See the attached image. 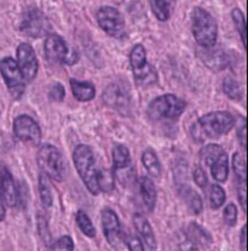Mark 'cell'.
<instances>
[{
	"mask_svg": "<svg viewBox=\"0 0 248 251\" xmlns=\"http://www.w3.org/2000/svg\"><path fill=\"white\" fill-rule=\"evenodd\" d=\"M102 226L109 244L116 245L121 239V226L116 212L109 207L102 210Z\"/></svg>",
	"mask_w": 248,
	"mask_h": 251,
	"instance_id": "13",
	"label": "cell"
},
{
	"mask_svg": "<svg viewBox=\"0 0 248 251\" xmlns=\"http://www.w3.org/2000/svg\"><path fill=\"white\" fill-rule=\"evenodd\" d=\"M97 22L108 35L121 38L125 33V21L120 11L115 7L103 6L97 12Z\"/></svg>",
	"mask_w": 248,
	"mask_h": 251,
	"instance_id": "10",
	"label": "cell"
},
{
	"mask_svg": "<svg viewBox=\"0 0 248 251\" xmlns=\"http://www.w3.org/2000/svg\"><path fill=\"white\" fill-rule=\"evenodd\" d=\"M212 177L218 182H225L227 175H229V159L226 153L224 152L211 166Z\"/></svg>",
	"mask_w": 248,
	"mask_h": 251,
	"instance_id": "23",
	"label": "cell"
},
{
	"mask_svg": "<svg viewBox=\"0 0 248 251\" xmlns=\"http://www.w3.org/2000/svg\"><path fill=\"white\" fill-rule=\"evenodd\" d=\"M113 173L131 168V155L126 146L117 145L113 150Z\"/></svg>",
	"mask_w": 248,
	"mask_h": 251,
	"instance_id": "21",
	"label": "cell"
},
{
	"mask_svg": "<svg viewBox=\"0 0 248 251\" xmlns=\"http://www.w3.org/2000/svg\"><path fill=\"white\" fill-rule=\"evenodd\" d=\"M39 192H40V198H42L43 204L45 206H51L52 205V193H51L50 183H48L47 176L44 173L40 175L39 178Z\"/></svg>",
	"mask_w": 248,
	"mask_h": 251,
	"instance_id": "28",
	"label": "cell"
},
{
	"mask_svg": "<svg viewBox=\"0 0 248 251\" xmlns=\"http://www.w3.org/2000/svg\"><path fill=\"white\" fill-rule=\"evenodd\" d=\"M237 136H239V140H240V143H241L242 148L244 150H246V122H242V126L240 127L239 130H237Z\"/></svg>",
	"mask_w": 248,
	"mask_h": 251,
	"instance_id": "41",
	"label": "cell"
},
{
	"mask_svg": "<svg viewBox=\"0 0 248 251\" xmlns=\"http://www.w3.org/2000/svg\"><path fill=\"white\" fill-rule=\"evenodd\" d=\"M45 56L53 65H74L78 62L76 51L69 49L63 38L57 34H48L44 44Z\"/></svg>",
	"mask_w": 248,
	"mask_h": 251,
	"instance_id": "6",
	"label": "cell"
},
{
	"mask_svg": "<svg viewBox=\"0 0 248 251\" xmlns=\"http://www.w3.org/2000/svg\"><path fill=\"white\" fill-rule=\"evenodd\" d=\"M76 224H78L79 228H80L81 232L89 238H93L96 235V228H94L93 224L91 222L90 217L85 214L84 211H78L76 212Z\"/></svg>",
	"mask_w": 248,
	"mask_h": 251,
	"instance_id": "27",
	"label": "cell"
},
{
	"mask_svg": "<svg viewBox=\"0 0 248 251\" xmlns=\"http://www.w3.org/2000/svg\"><path fill=\"white\" fill-rule=\"evenodd\" d=\"M191 21V29L196 43L204 49L213 48L218 38V25L214 17L203 7H195Z\"/></svg>",
	"mask_w": 248,
	"mask_h": 251,
	"instance_id": "2",
	"label": "cell"
},
{
	"mask_svg": "<svg viewBox=\"0 0 248 251\" xmlns=\"http://www.w3.org/2000/svg\"><path fill=\"white\" fill-rule=\"evenodd\" d=\"M38 164L47 177L62 181L66 173V164L60 151L52 145H45L38 152Z\"/></svg>",
	"mask_w": 248,
	"mask_h": 251,
	"instance_id": "5",
	"label": "cell"
},
{
	"mask_svg": "<svg viewBox=\"0 0 248 251\" xmlns=\"http://www.w3.org/2000/svg\"><path fill=\"white\" fill-rule=\"evenodd\" d=\"M142 163L144 165V168L147 169L148 174L152 177L158 178L161 175V164L158 160L157 153L152 150V148H148L144 151L142 155Z\"/></svg>",
	"mask_w": 248,
	"mask_h": 251,
	"instance_id": "22",
	"label": "cell"
},
{
	"mask_svg": "<svg viewBox=\"0 0 248 251\" xmlns=\"http://www.w3.org/2000/svg\"><path fill=\"white\" fill-rule=\"evenodd\" d=\"M65 96H66L65 88H63V86L61 85V84L56 83V84H53L52 86H51L50 92H48V97H50V99L52 100V101L61 102V101H63Z\"/></svg>",
	"mask_w": 248,
	"mask_h": 251,
	"instance_id": "38",
	"label": "cell"
},
{
	"mask_svg": "<svg viewBox=\"0 0 248 251\" xmlns=\"http://www.w3.org/2000/svg\"><path fill=\"white\" fill-rule=\"evenodd\" d=\"M234 125L235 119L229 112H211L193 125L191 135L196 142H203L207 138H217L227 134Z\"/></svg>",
	"mask_w": 248,
	"mask_h": 251,
	"instance_id": "1",
	"label": "cell"
},
{
	"mask_svg": "<svg viewBox=\"0 0 248 251\" xmlns=\"http://www.w3.org/2000/svg\"><path fill=\"white\" fill-rule=\"evenodd\" d=\"M223 90L227 97H230L234 101H240L241 99V89L239 83L232 78H226L223 84Z\"/></svg>",
	"mask_w": 248,
	"mask_h": 251,
	"instance_id": "31",
	"label": "cell"
},
{
	"mask_svg": "<svg viewBox=\"0 0 248 251\" xmlns=\"http://www.w3.org/2000/svg\"><path fill=\"white\" fill-rule=\"evenodd\" d=\"M225 201V192L218 184H212L209 191V203L213 209H219Z\"/></svg>",
	"mask_w": 248,
	"mask_h": 251,
	"instance_id": "29",
	"label": "cell"
},
{
	"mask_svg": "<svg viewBox=\"0 0 248 251\" xmlns=\"http://www.w3.org/2000/svg\"><path fill=\"white\" fill-rule=\"evenodd\" d=\"M15 136L23 142H32L38 145L42 140V130L39 125L28 115H20L14 122Z\"/></svg>",
	"mask_w": 248,
	"mask_h": 251,
	"instance_id": "12",
	"label": "cell"
},
{
	"mask_svg": "<svg viewBox=\"0 0 248 251\" xmlns=\"http://www.w3.org/2000/svg\"><path fill=\"white\" fill-rule=\"evenodd\" d=\"M150 6L158 21H167L171 16V6L168 0H150Z\"/></svg>",
	"mask_w": 248,
	"mask_h": 251,
	"instance_id": "25",
	"label": "cell"
},
{
	"mask_svg": "<svg viewBox=\"0 0 248 251\" xmlns=\"http://www.w3.org/2000/svg\"><path fill=\"white\" fill-rule=\"evenodd\" d=\"M50 251H74V242L69 235L58 238L53 244H51Z\"/></svg>",
	"mask_w": 248,
	"mask_h": 251,
	"instance_id": "34",
	"label": "cell"
},
{
	"mask_svg": "<svg viewBox=\"0 0 248 251\" xmlns=\"http://www.w3.org/2000/svg\"><path fill=\"white\" fill-rule=\"evenodd\" d=\"M114 174L111 171H97V182H98L99 191L109 192L114 187Z\"/></svg>",
	"mask_w": 248,
	"mask_h": 251,
	"instance_id": "30",
	"label": "cell"
},
{
	"mask_svg": "<svg viewBox=\"0 0 248 251\" xmlns=\"http://www.w3.org/2000/svg\"><path fill=\"white\" fill-rule=\"evenodd\" d=\"M180 193L189 207L194 211V214H201L203 212V201H201V197L199 196L198 192L186 187V188L181 189Z\"/></svg>",
	"mask_w": 248,
	"mask_h": 251,
	"instance_id": "24",
	"label": "cell"
},
{
	"mask_svg": "<svg viewBox=\"0 0 248 251\" xmlns=\"http://www.w3.org/2000/svg\"><path fill=\"white\" fill-rule=\"evenodd\" d=\"M21 30L28 37L43 38L51 34V25L47 17L39 9L29 7L22 16Z\"/></svg>",
	"mask_w": 248,
	"mask_h": 251,
	"instance_id": "8",
	"label": "cell"
},
{
	"mask_svg": "<svg viewBox=\"0 0 248 251\" xmlns=\"http://www.w3.org/2000/svg\"><path fill=\"white\" fill-rule=\"evenodd\" d=\"M0 72L11 96L15 100L21 99L25 89V80L16 61L12 57L2 58L0 61Z\"/></svg>",
	"mask_w": 248,
	"mask_h": 251,
	"instance_id": "9",
	"label": "cell"
},
{
	"mask_svg": "<svg viewBox=\"0 0 248 251\" xmlns=\"http://www.w3.org/2000/svg\"><path fill=\"white\" fill-rule=\"evenodd\" d=\"M231 17L234 20L236 29L239 32L240 37H241L244 46H246V22H245V16L240 9H234L231 12Z\"/></svg>",
	"mask_w": 248,
	"mask_h": 251,
	"instance_id": "32",
	"label": "cell"
},
{
	"mask_svg": "<svg viewBox=\"0 0 248 251\" xmlns=\"http://www.w3.org/2000/svg\"><path fill=\"white\" fill-rule=\"evenodd\" d=\"M186 103L175 95L158 96L148 107V115L153 120L176 119L183 113Z\"/></svg>",
	"mask_w": 248,
	"mask_h": 251,
	"instance_id": "4",
	"label": "cell"
},
{
	"mask_svg": "<svg viewBox=\"0 0 248 251\" xmlns=\"http://www.w3.org/2000/svg\"><path fill=\"white\" fill-rule=\"evenodd\" d=\"M224 153L223 148L218 145H208L201 150L200 155L207 166H211Z\"/></svg>",
	"mask_w": 248,
	"mask_h": 251,
	"instance_id": "26",
	"label": "cell"
},
{
	"mask_svg": "<svg viewBox=\"0 0 248 251\" xmlns=\"http://www.w3.org/2000/svg\"><path fill=\"white\" fill-rule=\"evenodd\" d=\"M130 65L138 85H150L157 81V72L152 65L147 62V52L143 45L137 44L132 49L130 53Z\"/></svg>",
	"mask_w": 248,
	"mask_h": 251,
	"instance_id": "7",
	"label": "cell"
},
{
	"mask_svg": "<svg viewBox=\"0 0 248 251\" xmlns=\"http://www.w3.org/2000/svg\"><path fill=\"white\" fill-rule=\"evenodd\" d=\"M193 176H194V181H195V183L198 184L199 187H201V188H206L207 184H208V178H207L206 173H204V170L201 168V166H195Z\"/></svg>",
	"mask_w": 248,
	"mask_h": 251,
	"instance_id": "37",
	"label": "cell"
},
{
	"mask_svg": "<svg viewBox=\"0 0 248 251\" xmlns=\"http://www.w3.org/2000/svg\"><path fill=\"white\" fill-rule=\"evenodd\" d=\"M246 197H247V191H246V182H242L241 186L239 187V201L241 203L242 209L244 211H246Z\"/></svg>",
	"mask_w": 248,
	"mask_h": 251,
	"instance_id": "40",
	"label": "cell"
},
{
	"mask_svg": "<svg viewBox=\"0 0 248 251\" xmlns=\"http://www.w3.org/2000/svg\"><path fill=\"white\" fill-rule=\"evenodd\" d=\"M240 249L241 251H246V226L242 227L241 235H240Z\"/></svg>",
	"mask_w": 248,
	"mask_h": 251,
	"instance_id": "42",
	"label": "cell"
},
{
	"mask_svg": "<svg viewBox=\"0 0 248 251\" xmlns=\"http://www.w3.org/2000/svg\"><path fill=\"white\" fill-rule=\"evenodd\" d=\"M134 225L135 230H137L138 234L140 235V238H142L143 242L145 243V245L149 248V250H157V238H155L154 230H153L152 226H150L149 221H148L143 215L135 214L134 216Z\"/></svg>",
	"mask_w": 248,
	"mask_h": 251,
	"instance_id": "16",
	"label": "cell"
},
{
	"mask_svg": "<svg viewBox=\"0 0 248 251\" xmlns=\"http://www.w3.org/2000/svg\"><path fill=\"white\" fill-rule=\"evenodd\" d=\"M17 66L21 71L23 78L25 81H32L38 74V63L37 56H35L34 50L29 44H20L17 48Z\"/></svg>",
	"mask_w": 248,
	"mask_h": 251,
	"instance_id": "11",
	"label": "cell"
},
{
	"mask_svg": "<svg viewBox=\"0 0 248 251\" xmlns=\"http://www.w3.org/2000/svg\"><path fill=\"white\" fill-rule=\"evenodd\" d=\"M0 196L7 206L15 207L19 205V189L14 177L6 169L0 171Z\"/></svg>",
	"mask_w": 248,
	"mask_h": 251,
	"instance_id": "15",
	"label": "cell"
},
{
	"mask_svg": "<svg viewBox=\"0 0 248 251\" xmlns=\"http://www.w3.org/2000/svg\"><path fill=\"white\" fill-rule=\"evenodd\" d=\"M125 243H126L127 248H129V251H144L142 240L137 235L127 234L125 237Z\"/></svg>",
	"mask_w": 248,
	"mask_h": 251,
	"instance_id": "36",
	"label": "cell"
},
{
	"mask_svg": "<svg viewBox=\"0 0 248 251\" xmlns=\"http://www.w3.org/2000/svg\"><path fill=\"white\" fill-rule=\"evenodd\" d=\"M186 237L193 240L196 245H201V247H209L213 243L211 234L196 222L189 224L186 228Z\"/></svg>",
	"mask_w": 248,
	"mask_h": 251,
	"instance_id": "19",
	"label": "cell"
},
{
	"mask_svg": "<svg viewBox=\"0 0 248 251\" xmlns=\"http://www.w3.org/2000/svg\"><path fill=\"white\" fill-rule=\"evenodd\" d=\"M70 88L71 91H73V95L75 96V99L81 102L91 101L94 97V95H96L94 85L89 83V81H79L75 80V79H71Z\"/></svg>",
	"mask_w": 248,
	"mask_h": 251,
	"instance_id": "20",
	"label": "cell"
},
{
	"mask_svg": "<svg viewBox=\"0 0 248 251\" xmlns=\"http://www.w3.org/2000/svg\"><path fill=\"white\" fill-rule=\"evenodd\" d=\"M5 219V206L4 201H2L1 196H0V222Z\"/></svg>",
	"mask_w": 248,
	"mask_h": 251,
	"instance_id": "43",
	"label": "cell"
},
{
	"mask_svg": "<svg viewBox=\"0 0 248 251\" xmlns=\"http://www.w3.org/2000/svg\"><path fill=\"white\" fill-rule=\"evenodd\" d=\"M178 251H198V245L185 235L178 244Z\"/></svg>",
	"mask_w": 248,
	"mask_h": 251,
	"instance_id": "39",
	"label": "cell"
},
{
	"mask_svg": "<svg viewBox=\"0 0 248 251\" xmlns=\"http://www.w3.org/2000/svg\"><path fill=\"white\" fill-rule=\"evenodd\" d=\"M232 169H234L235 175L237 176L241 182H246V163H245V159L239 154V153H235L232 155Z\"/></svg>",
	"mask_w": 248,
	"mask_h": 251,
	"instance_id": "33",
	"label": "cell"
},
{
	"mask_svg": "<svg viewBox=\"0 0 248 251\" xmlns=\"http://www.w3.org/2000/svg\"><path fill=\"white\" fill-rule=\"evenodd\" d=\"M73 161L81 180L88 187L89 192L93 196H97L101 192L98 182H97L98 170L96 169V161H94V155L91 148L86 145H79L74 150Z\"/></svg>",
	"mask_w": 248,
	"mask_h": 251,
	"instance_id": "3",
	"label": "cell"
},
{
	"mask_svg": "<svg viewBox=\"0 0 248 251\" xmlns=\"http://www.w3.org/2000/svg\"><path fill=\"white\" fill-rule=\"evenodd\" d=\"M204 65L213 71H223L226 67L229 60L227 56L222 50H211V48L207 49V51L201 55Z\"/></svg>",
	"mask_w": 248,
	"mask_h": 251,
	"instance_id": "17",
	"label": "cell"
},
{
	"mask_svg": "<svg viewBox=\"0 0 248 251\" xmlns=\"http://www.w3.org/2000/svg\"><path fill=\"white\" fill-rule=\"evenodd\" d=\"M139 192L142 196L143 203L148 207L149 211H153L157 204V188L149 177L139 178Z\"/></svg>",
	"mask_w": 248,
	"mask_h": 251,
	"instance_id": "18",
	"label": "cell"
},
{
	"mask_svg": "<svg viewBox=\"0 0 248 251\" xmlns=\"http://www.w3.org/2000/svg\"><path fill=\"white\" fill-rule=\"evenodd\" d=\"M224 221L229 227H234L237 221V209L235 204H227L223 212Z\"/></svg>",
	"mask_w": 248,
	"mask_h": 251,
	"instance_id": "35",
	"label": "cell"
},
{
	"mask_svg": "<svg viewBox=\"0 0 248 251\" xmlns=\"http://www.w3.org/2000/svg\"><path fill=\"white\" fill-rule=\"evenodd\" d=\"M104 101L119 112H124L130 107V94L127 89L120 84H112L104 91Z\"/></svg>",
	"mask_w": 248,
	"mask_h": 251,
	"instance_id": "14",
	"label": "cell"
}]
</instances>
